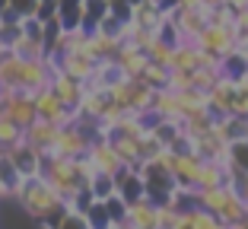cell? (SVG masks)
I'll return each mask as SVG.
<instances>
[{
    "instance_id": "cell-1",
    "label": "cell",
    "mask_w": 248,
    "mask_h": 229,
    "mask_svg": "<svg viewBox=\"0 0 248 229\" xmlns=\"http://www.w3.org/2000/svg\"><path fill=\"white\" fill-rule=\"evenodd\" d=\"M16 200H19L22 214L29 216V220H35L42 229H54V223H58L61 214L67 210V200L54 191L51 182H48L45 175L26 178L22 188H19V194H16Z\"/></svg>"
},
{
    "instance_id": "cell-2",
    "label": "cell",
    "mask_w": 248,
    "mask_h": 229,
    "mask_svg": "<svg viewBox=\"0 0 248 229\" xmlns=\"http://www.w3.org/2000/svg\"><path fill=\"white\" fill-rule=\"evenodd\" d=\"M194 204L197 207L217 214L223 223H229L232 229H239L248 220V200L239 191V185H217V188H201L194 191Z\"/></svg>"
},
{
    "instance_id": "cell-3",
    "label": "cell",
    "mask_w": 248,
    "mask_h": 229,
    "mask_svg": "<svg viewBox=\"0 0 248 229\" xmlns=\"http://www.w3.org/2000/svg\"><path fill=\"white\" fill-rule=\"evenodd\" d=\"M140 175H143V185H146V198L153 204H169L172 200V194H175L172 169H166L156 159H146V163H140Z\"/></svg>"
},
{
    "instance_id": "cell-4",
    "label": "cell",
    "mask_w": 248,
    "mask_h": 229,
    "mask_svg": "<svg viewBox=\"0 0 248 229\" xmlns=\"http://www.w3.org/2000/svg\"><path fill=\"white\" fill-rule=\"evenodd\" d=\"M235 38H239V32H235L232 22H207L194 45H201L204 51H210V54H217V58L226 61L229 54H232V48H235Z\"/></svg>"
},
{
    "instance_id": "cell-5",
    "label": "cell",
    "mask_w": 248,
    "mask_h": 229,
    "mask_svg": "<svg viewBox=\"0 0 248 229\" xmlns=\"http://www.w3.org/2000/svg\"><path fill=\"white\" fill-rule=\"evenodd\" d=\"M89 140H93V134L80 124V121H73V124H64L58 134V143H54L51 156H67V159H77V156H86L89 150Z\"/></svg>"
},
{
    "instance_id": "cell-6",
    "label": "cell",
    "mask_w": 248,
    "mask_h": 229,
    "mask_svg": "<svg viewBox=\"0 0 248 229\" xmlns=\"http://www.w3.org/2000/svg\"><path fill=\"white\" fill-rule=\"evenodd\" d=\"M86 156H89V163L95 166V172H111V175H115L121 166H127L121 159V153L115 150V143H111L108 134H95L93 140H89Z\"/></svg>"
},
{
    "instance_id": "cell-7",
    "label": "cell",
    "mask_w": 248,
    "mask_h": 229,
    "mask_svg": "<svg viewBox=\"0 0 248 229\" xmlns=\"http://www.w3.org/2000/svg\"><path fill=\"white\" fill-rule=\"evenodd\" d=\"M7 156L13 159V166L19 169V175L22 178H35V175H42V166H45V156L38 153L32 143H16V147H10L7 150Z\"/></svg>"
},
{
    "instance_id": "cell-8",
    "label": "cell",
    "mask_w": 248,
    "mask_h": 229,
    "mask_svg": "<svg viewBox=\"0 0 248 229\" xmlns=\"http://www.w3.org/2000/svg\"><path fill=\"white\" fill-rule=\"evenodd\" d=\"M58 134H61V127H58V124L35 118L29 127H26V131H22V137H26V143H32V147H35L42 156H51L54 143H58Z\"/></svg>"
},
{
    "instance_id": "cell-9",
    "label": "cell",
    "mask_w": 248,
    "mask_h": 229,
    "mask_svg": "<svg viewBox=\"0 0 248 229\" xmlns=\"http://www.w3.org/2000/svg\"><path fill=\"white\" fill-rule=\"evenodd\" d=\"M48 86L54 89V96H58L67 108H80V99H83V92H86L83 80L64 74V70H54V76H51V83H48Z\"/></svg>"
},
{
    "instance_id": "cell-10",
    "label": "cell",
    "mask_w": 248,
    "mask_h": 229,
    "mask_svg": "<svg viewBox=\"0 0 248 229\" xmlns=\"http://www.w3.org/2000/svg\"><path fill=\"white\" fill-rule=\"evenodd\" d=\"M51 61L58 64V70H64V74L77 76V80H83V83H86L95 70V61L89 58L86 51H61V54H54Z\"/></svg>"
},
{
    "instance_id": "cell-11",
    "label": "cell",
    "mask_w": 248,
    "mask_h": 229,
    "mask_svg": "<svg viewBox=\"0 0 248 229\" xmlns=\"http://www.w3.org/2000/svg\"><path fill=\"white\" fill-rule=\"evenodd\" d=\"M115 61H118V67H121V74H124V76L137 80V76L146 70V64H150V54H146L143 48H137L134 42H121V48H118Z\"/></svg>"
},
{
    "instance_id": "cell-12",
    "label": "cell",
    "mask_w": 248,
    "mask_h": 229,
    "mask_svg": "<svg viewBox=\"0 0 248 229\" xmlns=\"http://www.w3.org/2000/svg\"><path fill=\"white\" fill-rule=\"evenodd\" d=\"M127 223L134 229H156L159 226V204H153L150 198H140L134 204H127Z\"/></svg>"
},
{
    "instance_id": "cell-13",
    "label": "cell",
    "mask_w": 248,
    "mask_h": 229,
    "mask_svg": "<svg viewBox=\"0 0 248 229\" xmlns=\"http://www.w3.org/2000/svg\"><path fill=\"white\" fill-rule=\"evenodd\" d=\"M172 70H185V74H194L201 61H197V45L194 42H178L172 48V61H169Z\"/></svg>"
},
{
    "instance_id": "cell-14",
    "label": "cell",
    "mask_w": 248,
    "mask_h": 229,
    "mask_svg": "<svg viewBox=\"0 0 248 229\" xmlns=\"http://www.w3.org/2000/svg\"><path fill=\"white\" fill-rule=\"evenodd\" d=\"M54 16H58V22H61V29H64V32L83 29V0H58Z\"/></svg>"
},
{
    "instance_id": "cell-15",
    "label": "cell",
    "mask_w": 248,
    "mask_h": 229,
    "mask_svg": "<svg viewBox=\"0 0 248 229\" xmlns=\"http://www.w3.org/2000/svg\"><path fill=\"white\" fill-rule=\"evenodd\" d=\"M226 166L235 175H248V137L242 140H229V153H226Z\"/></svg>"
},
{
    "instance_id": "cell-16",
    "label": "cell",
    "mask_w": 248,
    "mask_h": 229,
    "mask_svg": "<svg viewBox=\"0 0 248 229\" xmlns=\"http://www.w3.org/2000/svg\"><path fill=\"white\" fill-rule=\"evenodd\" d=\"M105 16H108V0H83V29H99Z\"/></svg>"
},
{
    "instance_id": "cell-17",
    "label": "cell",
    "mask_w": 248,
    "mask_h": 229,
    "mask_svg": "<svg viewBox=\"0 0 248 229\" xmlns=\"http://www.w3.org/2000/svg\"><path fill=\"white\" fill-rule=\"evenodd\" d=\"M26 137H22V127L16 124L10 115H3L0 111V150H10V147H16V143H22Z\"/></svg>"
},
{
    "instance_id": "cell-18",
    "label": "cell",
    "mask_w": 248,
    "mask_h": 229,
    "mask_svg": "<svg viewBox=\"0 0 248 229\" xmlns=\"http://www.w3.org/2000/svg\"><path fill=\"white\" fill-rule=\"evenodd\" d=\"M188 214H191V223H194V229H232L229 223L219 220L217 214H210V210H204V207H197V204H191Z\"/></svg>"
},
{
    "instance_id": "cell-19",
    "label": "cell",
    "mask_w": 248,
    "mask_h": 229,
    "mask_svg": "<svg viewBox=\"0 0 248 229\" xmlns=\"http://www.w3.org/2000/svg\"><path fill=\"white\" fill-rule=\"evenodd\" d=\"M86 223H89V229H111V214H108V207H105V200H93L86 207Z\"/></svg>"
},
{
    "instance_id": "cell-20",
    "label": "cell",
    "mask_w": 248,
    "mask_h": 229,
    "mask_svg": "<svg viewBox=\"0 0 248 229\" xmlns=\"http://www.w3.org/2000/svg\"><path fill=\"white\" fill-rule=\"evenodd\" d=\"M89 191L95 194V200L111 198V194L118 191V188H115V175H111V172H95V175L89 178Z\"/></svg>"
},
{
    "instance_id": "cell-21",
    "label": "cell",
    "mask_w": 248,
    "mask_h": 229,
    "mask_svg": "<svg viewBox=\"0 0 248 229\" xmlns=\"http://www.w3.org/2000/svg\"><path fill=\"white\" fill-rule=\"evenodd\" d=\"M169 74H172V70H169L166 64H156V61H150V64H146V70L140 74V80H143L146 86H153V89H162V86L169 83Z\"/></svg>"
},
{
    "instance_id": "cell-22",
    "label": "cell",
    "mask_w": 248,
    "mask_h": 229,
    "mask_svg": "<svg viewBox=\"0 0 248 229\" xmlns=\"http://www.w3.org/2000/svg\"><path fill=\"white\" fill-rule=\"evenodd\" d=\"M38 3L42 0H7V10H13L19 19H29V16L38 13Z\"/></svg>"
},
{
    "instance_id": "cell-23",
    "label": "cell",
    "mask_w": 248,
    "mask_h": 229,
    "mask_svg": "<svg viewBox=\"0 0 248 229\" xmlns=\"http://www.w3.org/2000/svg\"><path fill=\"white\" fill-rule=\"evenodd\" d=\"M105 207H108V214H111V220H115V223L127 220V200H124L118 191L111 194V198H105Z\"/></svg>"
},
{
    "instance_id": "cell-24",
    "label": "cell",
    "mask_w": 248,
    "mask_h": 229,
    "mask_svg": "<svg viewBox=\"0 0 248 229\" xmlns=\"http://www.w3.org/2000/svg\"><path fill=\"white\" fill-rule=\"evenodd\" d=\"M172 229H194V223H191V214L188 210H182V216H178V223Z\"/></svg>"
},
{
    "instance_id": "cell-25",
    "label": "cell",
    "mask_w": 248,
    "mask_h": 229,
    "mask_svg": "<svg viewBox=\"0 0 248 229\" xmlns=\"http://www.w3.org/2000/svg\"><path fill=\"white\" fill-rule=\"evenodd\" d=\"M111 229H134V226L127 220H121V223H111Z\"/></svg>"
},
{
    "instance_id": "cell-26",
    "label": "cell",
    "mask_w": 248,
    "mask_h": 229,
    "mask_svg": "<svg viewBox=\"0 0 248 229\" xmlns=\"http://www.w3.org/2000/svg\"><path fill=\"white\" fill-rule=\"evenodd\" d=\"M0 51H7V42H3V38H0Z\"/></svg>"
},
{
    "instance_id": "cell-27",
    "label": "cell",
    "mask_w": 248,
    "mask_h": 229,
    "mask_svg": "<svg viewBox=\"0 0 248 229\" xmlns=\"http://www.w3.org/2000/svg\"><path fill=\"white\" fill-rule=\"evenodd\" d=\"M239 229H248V220H245V223H242V226H239Z\"/></svg>"
},
{
    "instance_id": "cell-28",
    "label": "cell",
    "mask_w": 248,
    "mask_h": 229,
    "mask_svg": "<svg viewBox=\"0 0 248 229\" xmlns=\"http://www.w3.org/2000/svg\"><path fill=\"white\" fill-rule=\"evenodd\" d=\"M42 3H58V0H42Z\"/></svg>"
},
{
    "instance_id": "cell-29",
    "label": "cell",
    "mask_w": 248,
    "mask_h": 229,
    "mask_svg": "<svg viewBox=\"0 0 248 229\" xmlns=\"http://www.w3.org/2000/svg\"><path fill=\"white\" fill-rule=\"evenodd\" d=\"M0 102H3V89H0Z\"/></svg>"
},
{
    "instance_id": "cell-30",
    "label": "cell",
    "mask_w": 248,
    "mask_h": 229,
    "mask_svg": "<svg viewBox=\"0 0 248 229\" xmlns=\"http://www.w3.org/2000/svg\"><path fill=\"white\" fill-rule=\"evenodd\" d=\"M156 3H162V0H156Z\"/></svg>"
}]
</instances>
